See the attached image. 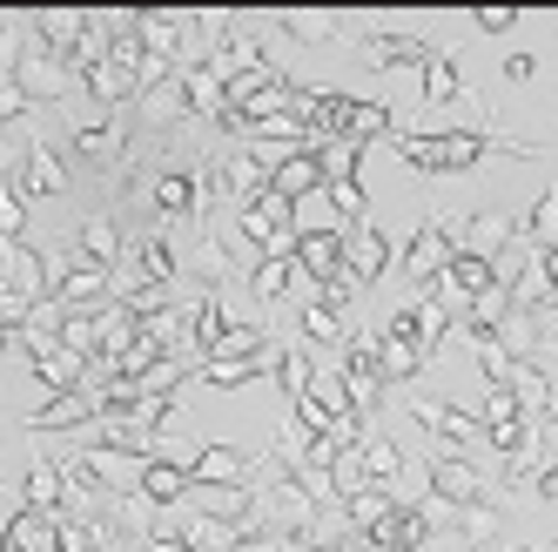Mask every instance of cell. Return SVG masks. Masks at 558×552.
I'll return each mask as SVG.
<instances>
[{
  "mask_svg": "<svg viewBox=\"0 0 558 552\" xmlns=\"http://www.w3.org/2000/svg\"><path fill=\"white\" fill-rule=\"evenodd\" d=\"M511 21H518V14H511V8H485V14H477V27H485V34H505V27H511Z\"/></svg>",
  "mask_w": 558,
  "mask_h": 552,
  "instance_id": "cell-22",
  "label": "cell"
},
{
  "mask_svg": "<svg viewBox=\"0 0 558 552\" xmlns=\"http://www.w3.org/2000/svg\"><path fill=\"white\" fill-rule=\"evenodd\" d=\"M169 269H175V256L162 243H142V276H148V284H169Z\"/></svg>",
  "mask_w": 558,
  "mask_h": 552,
  "instance_id": "cell-18",
  "label": "cell"
},
{
  "mask_svg": "<svg viewBox=\"0 0 558 552\" xmlns=\"http://www.w3.org/2000/svg\"><path fill=\"white\" fill-rule=\"evenodd\" d=\"M101 284H108V269H101V263H88V269H74V276H61L54 290H61V297H95Z\"/></svg>",
  "mask_w": 558,
  "mask_h": 552,
  "instance_id": "cell-14",
  "label": "cell"
},
{
  "mask_svg": "<svg viewBox=\"0 0 558 552\" xmlns=\"http://www.w3.org/2000/svg\"><path fill=\"white\" fill-rule=\"evenodd\" d=\"M364 465L377 471V479H390V471H397V452H390V445L377 439V445H364Z\"/></svg>",
  "mask_w": 558,
  "mask_h": 552,
  "instance_id": "cell-20",
  "label": "cell"
},
{
  "mask_svg": "<svg viewBox=\"0 0 558 552\" xmlns=\"http://www.w3.org/2000/svg\"><path fill=\"white\" fill-rule=\"evenodd\" d=\"M451 263H458V256H451V236L437 229V223H424V229H417V243H411V256H404V269L417 276V284H430V276H437V269H451Z\"/></svg>",
  "mask_w": 558,
  "mask_h": 552,
  "instance_id": "cell-3",
  "label": "cell"
},
{
  "mask_svg": "<svg viewBox=\"0 0 558 552\" xmlns=\"http://www.w3.org/2000/svg\"><path fill=\"white\" fill-rule=\"evenodd\" d=\"M384 256H390V250H384V236H371V229H356V236H350V256H343V269L356 276V284H371V276L384 269Z\"/></svg>",
  "mask_w": 558,
  "mask_h": 552,
  "instance_id": "cell-7",
  "label": "cell"
},
{
  "mask_svg": "<svg viewBox=\"0 0 558 552\" xmlns=\"http://www.w3.org/2000/svg\"><path fill=\"white\" fill-rule=\"evenodd\" d=\"M8 552H61L54 519H48V512H21V519L8 526Z\"/></svg>",
  "mask_w": 558,
  "mask_h": 552,
  "instance_id": "cell-6",
  "label": "cell"
},
{
  "mask_svg": "<svg viewBox=\"0 0 558 552\" xmlns=\"http://www.w3.org/2000/svg\"><path fill=\"white\" fill-rule=\"evenodd\" d=\"M290 290V256H263L256 263V297L269 303V297H283Z\"/></svg>",
  "mask_w": 558,
  "mask_h": 552,
  "instance_id": "cell-10",
  "label": "cell"
},
{
  "mask_svg": "<svg viewBox=\"0 0 558 552\" xmlns=\"http://www.w3.org/2000/svg\"><path fill=\"white\" fill-rule=\"evenodd\" d=\"M404 155L424 163V169H464V163L485 155V142H477V135H430V142H404Z\"/></svg>",
  "mask_w": 558,
  "mask_h": 552,
  "instance_id": "cell-2",
  "label": "cell"
},
{
  "mask_svg": "<svg viewBox=\"0 0 558 552\" xmlns=\"http://www.w3.org/2000/svg\"><path fill=\"white\" fill-rule=\"evenodd\" d=\"M430 485L445 492V499H477V471H471V465H458V458H445V465L430 471Z\"/></svg>",
  "mask_w": 558,
  "mask_h": 552,
  "instance_id": "cell-8",
  "label": "cell"
},
{
  "mask_svg": "<svg viewBox=\"0 0 558 552\" xmlns=\"http://www.w3.org/2000/svg\"><path fill=\"white\" fill-rule=\"evenodd\" d=\"M54 499H61V471H48V465H41V471L27 479V512H48Z\"/></svg>",
  "mask_w": 558,
  "mask_h": 552,
  "instance_id": "cell-13",
  "label": "cell"
},
{
  "mask_svg": "<svg viewBox=\"0 0 558 552\" xmlns=\"http://www.w3.org/2000/svg\"><path fill=\"white\" fill-rule=\"evenodd\" d=\"M189 545H195V552H229V526H222V519H195V526H189Z\"/></svg>",
  "mask_w": 558,
  "mask_h": 552,
  "instance_id": "cell-15",
  "label": "cell"
},
{
  "mask_svg": "<svg viewBox=\"0 0 558 552\" xmlns=\"http://www.w3.org/2000/svg\"><path fill=\"white\" fill-rule=\"evenodd\" d=\"M14 229H21V195H8V189H0V236L14 243Z\"/></svg>",
  "mask_w": 558,
  "mask_h": 552,
  "instance_id": "cell-21",
  "label": "cell"
},
{
  "mask_svg": "<svg viewBox=\"0 0 558 552\" xmlns=\"http://www.w3.org/2000/svg\"><path fill=\"white\" fill-rule=\"evenodd\" d=\"M182 485H195V479H189V471H175V465H148V471H142V492H148L155 505H169Z\"/></svg>",
  "mask_w": 558,
  "mask_h": 552,
  "instance_id": "cell-9",
  "label": "cell"
},
{
  "mask_svg": "<svg viewBox=\"0 0 558 552\" xmlns=\"http://www.w3.org/2000/svg\"><path fill=\"white\" fill-rule=\"evenodd\" d=\"M243 236H250V243H296V223H290V203H283V195H256V203L243 209Z\"/></svg>",
  "mask_w": 558,
  "mask_h": 552,
  "instance_id": "cell-1",
  "label": "cell"
},
{
  "mask_svg": "<svg viewBox=\"0 0 558 552\" xmlns=\"http://www.w3.org/2000/svg\"><path fill=\"white\" fill-rule=\"evenodd\" d=\"M296 256H303V269L316 276V284H337L343 276V236H296Z\"/></svg>",
  "mask_w": 558,
  "mask_h": 552,
  "instance_id": "cell-4",
  "label": "cell"
},
{
  "mask_svg": "<svg viewBox=\"0 0 558 552\" xmlns=\"http://www.w3.org/2000/svg\"><path fill=\"white\" fill-rule=\"evenodd\" d=\"M189 479H195V485H203V479H243V458H235V452H203Z\"/></svg>",
  "mask_w": 558,
  "mask_h": 552,
  "instance_id": "cell-11",
  "label": "cell"
},
{
  "mask_svg": "<svg viewBox=\"0 0 558 552\" xmlns=\"http://www.w3.org/2000/svg\"><path fill=\"white\" fill-rule=\"evenodd\" d=\"M195 203V189L182 182V176H162V182H155V209H189Z\"/></svg>",
  "mask_w": 558,
  "mask_h": 552,
  "instance_id": "cell-16",
  "label": "cell"
},
{
  "mask_svg": "<svg viewBox=\"0 0 558 552\" xmlns=\"http://www.w3.org/2000/svg\"><path fill=\"white\" fill-rule=\"evenodd\" d=\"M303 331H310V337H324V344H330V337H337L343 324H337V310H330V303H310V310H303Z\"/></svg>",
  "mask_w": 558,
  "mask_h": 552,
  "instance_id": "cell-17",
  "label": "cell"
},
{
  "mask_svg": "<svg viewBox=\"0 0 558 552\" xmlns=\"http://www.w3.org/2000/svg\"><path fill=\"white\" fill-rule=\"evenodd\" d=\"M445 95H458V74H451L445 55H430L424 61V101H445Z\"/></svg>",
  "mask_w": 558,
  "mask_h": 552,
  "instance_id": "cell-12",
  "label": "cell"
},
{
  "mask_svg": "<svg viewBox=\"0 0 558 552\" xmlns=\"http://www.w3.org/2000/svg\"><path fill=\"white\" fill-rule=\"evenodd\" d=\"M324 176H330V163H324V155H290V163L269 176V189L283 195V203H296V195H303V189H316Z\"/></svg>",
  "mask_w": 558,
  "mask_h": 552,
  "instance_id": "cell-5",
  "label": "cell"
},
{
  "mask_svg": "<svg viewBox=\"0 0 558 552\" xmlns=\"http://www.w3.org/2000/svg\"><path fill=\"white\" fill-rule=\"evenodd\" d=\"M82 243H88V256H114V229H108V223H88Z\"/></svg>",
  "mask_w": 558,
  "mask_h": 552,
  "instance_id": "cell-19",
  "label": "cell"
}]
</instances>
